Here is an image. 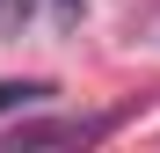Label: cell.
<instances>
[{"label":"cell","instance_id":"cell-1","mask_svg":"<svg viewBox=\"0 0 160 153\" xmlns=\"http://www.w3.org/2000/svg\"><path fill=\"white\" fill-rule=\"evenodd\" d=\"M109 131V117H58V124H22L15 131V153L22 146H51V139H102Z\"/></svg>","mask_w":160,"mask_h":153},{"label":"cell","instance_id":"cell-2","mask_svg":"<svg viewBox=\"0 0 160 153\" xmlns=\"http://www.w3.org/2000/svg\"><path fill=\"white\" fill-rule=\"evenodd\" d=\"M58 88L51 80H0V117H15V110H37V102H51Z\"/></svg>","mask_w":160,"mask_h":153},{"label":"cell","instance_id":"cell-3","mask_svg":"<svg viewBox=\"0 0 160 153\" xmlns=\"http://www.w3.org/2000/svg\"><path fill=\"white\" fill-rule=\"evenodd\" d=\"M29 22V0H0V29H22Z\"/></svg>","mask_w":160,"mask_h":153},{"label":"cell","instance_id":"cell-4","mask_svg":"<svg viewBox=\"0 0 160 153\" xmlns=\"http://www.w3.org/2000/svg\"><path fill=\"white\" fill-rule=\"evenodd\" d=\"M80 8H88V0H58V15H80Z\"/></svg>","mask_w":160,"mask_h":153}]
</instances>
